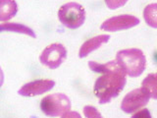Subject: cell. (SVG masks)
Returning a JSON list of instances; mask_svg holds the SVG:
<instances>
[{
    "mask_svg": "<svg viewBox=\"0 0 157 118\" xmlns=\"http://www.w3.org/2000/svg\"><path fill=\"white\" fill-rule=\"evenodd\" d=\"M88 67L90 70L100 73L94 83L93 92L98 98L100 104L110 102L117 97L126 86V73L118 65L116 61H110L105 64L90 61Z\"/></svg>",
    "mask_w": 157,
    "mask_h": 118,
    "instance_id": "cell-1",
    "label": "cell"
},
{
    "mask_svg": "<svg viewBox=\"0 0 157 118\" xmlns=\"http://www.w3.org/2000/svg\"><path fill=\"white\" fill-rule=\"evenodd\" d=\"M116 62L130 77L140 76L146 66L145 55L139 48H128L118 51Z\"/></svg>",
    "mask_w": 157,
    "mask_h": 118,
    "instance_id": "cell-2",
    "label": "cell"
},
{
    "mask_svg": "<svg viewBox=\"0 0 157 118\" xmlns=\"http://www.w3.org/2000/svg\"><path fill=\"white\" fill-rule=\"evenodd\" d=\"M58 18L63 26L71 30H76L85 23L86 10L77 2H69L60 7Z\"/></svg>",
    "mask_w": 157,
    "mask_h": 118,
    "instance_id": "cell-3",
    "label": "cell"
},
{
    "mask_svg": "<svg viewBox=\"0 0 157 118\" xmlns=\"http://www.w3.org/2000/svg\"><path fill=\"white\" fill-rule=\"evenodd\" d=\"M70 108L71 100L64 93H52L43 97L40 101V109L49 117L62 116Z\"/></svg>",
    "mask_w": 157,
    "mask_h": 118,
    "instance_id": "cell-4",
    "label": "cell"
},
{
    "mask_svg": "<svg viewBox=\"0 0 157 118\" xmlns=\"http://www.w3.org/2000/svg\"><path fill=\"white\" fill-rule=\"evenodd\" d=\"M67 58V49L60 43H53L43 49L39 55V61L42 65L50 69H56Z\"/></svg>",
    "mask_w": 157,
    "mask_h": 118,
    "instance_id": "cell-5",
    "label": "cell"
},
{
    "mask_svg": "<svg viewBox=\"0 0 157 118\" xmlns=\"http://www.w3.org/2000/svg\"><path fill=\"white\" fill-rule=\"evenodd\" d=\"M149 95L144 88H136V90L127 93L123 98L121 103V109L126 113H134L140 108L144 107L149 101Z\"/></svg>",
    "mask_w": 157,
    "mask_h": 118,
    "instance_id": "cell-6",
    "label": "cell"
},
{
    "mask_svg": "<svg viewBox=\"0 0 157 118\" xmlns=\"http://www.w3.org/2000/svg\"><path fill=\"white\" fill-rule=\"evenodd\" d=\"M139 24V18L132 15H120L106 20L104 23H102L100 29L106 32H118L134 28Z\"/></svg>",
    "mask_w": 157,
    "mask_h": 118,
    "instance_id": "cell-7",
    "label": "cell"
},
{
    "mask_svg": "<svg viewBox=\"0 0 157 118\" xmlns=\"http://www.w3.org/2000/svg\"><path fill=\"white\" fill-rule=\"evenodd\" d=\"M54 86H55V82L53 80H49V79L36 80L24 85L18 91V93L23 96H36L50 91Z\"/></svg>",
    "mask_w": 157,
    "mask_h": 118,
    "instance_id": "cell-8",
    "label": "cell"
},
{
    "mask_svg": "<svg viewBox=\"0 0 157 118\" xmlns=\"http://www.w3.org/2000/svg\"><path fill=\"white\" fill-rule=\"evenodd\" d=\"M109 39H110V36H108V34H100V36H97L88 39V41H86L81 46L80 51H78V57L80 58L86 57L88 54L98 49L102 44L106 43Z\"/></svg>",
    "mask_w": 157,
    "mask_h": 118,
    "instance_id": "cell-9",
    "label": "cell"
},
{
    "mask_svg": "<svg viewBox=\"0 0 157 118\" xmlns=\"http://www.w3.org/2000/svg\"><path fill=\"white\" fill-rule=\"evenodd\" d=\"M18 4L15 0H0V21H8L16 16Z\"/></svg>",
    "mask_w": 157,
    "mask_h": 118,
    "instance_id": "cell-10",
    "label": "cell"
},
{
    "mask_svg": "<svg viewBox=\"0 0 157 118\" xmlns=\"http://www.w3.org/2000/svg\"><path fill=\"white\" fill-rule=\"evenodd\" d=\"M1 32H14L18 33H24L29 36L33 38H36V33H34L31 28L22 24H17V23H5V24H0V33Z\"/></svg>",
    "mask_w": 157,
    "mask_h": 118,
    "instance_id": "cell-11",
    "label": "cell"
},
{
    "mask_svg": "<svg viewBox=\"0 0 157 118\" xmlns=\"http://www.w3.org/2000/svg\"><path fill=\"white\" fill-rule=\"evenodd\" d=\"M141 88L148 93L149 96L157 100V73L149 74L141 83Z\"/></svg>",
    "mask_w": 157,
    "mask_h": 118,
    "instance_id": "cell-12",
    "label": "cell"
},
{
    "mask_svg": "<svg viewBox=\"0 0 157 118\" xmlns=\"http://www.w3.org/2000/svg\"><path fill=\"white\" fill-rule=\"evenodd\" d=\"M144 18L149 27L157 29V3L147 5L144 10Z\"/></svg>",
    "mask_w": 157,
    "mask_h": 118,
    "instance_id": "cell-13",
    "label": "cell"
},
{
    "mask_svg": "<svg viewBox=\"0 0 157 118\" xmlns=\"http://www.w3.org/2000/svg\"><path fill=\"white\" fill-rule=\"evenodd\" d=\"M83 114L86 118H103L100 112L94 106L86 105L83 107Z\"/></svg>",
    "mask_w": 157,
    "mask_h": 118,
    "instance_id": "cell-14",
    "label": "cell"
},
{
    "mask_svg": "<svg viewBox=\"0 0 157 118\" xmlns=\"http://www.w3.org/2000/svg\"><path fill=\"white\" fill-rule=\"evenodd\" d=\"M106 3V6L111 9L115 10L120 7H123L128 2V0H104Z\"/></svg>",
    "mask_w": 157,
    "mask_h": 118,
    "instance_id": "cell-15",
    "label": "cell"
},
{
    "mask_svg": "<svg viewBox=\"0 0 157 118\" xmlns=\"http://www.w3.org/2000/svg\"><path fill=\"white\" fill-rule=\"evenodd\" d=\"M132 118H152L149 110L147 108H144V109L140 110L139 112L135 113L134 115L132 116Z\"/></svg>",
    "mask_w": 157,
    "mask_h": 118,
    "instance_id": "cell-16",
    "label": "cell"
},
{
    "mask_svg": "<svg viewBox=\"0 0 157 118\" xmlns=\"http://www.w3.org/2000/svg\"><path fill=\"white\" fill-rule=\"evenodd\" d=\"M61 118H82V116L77 111H67L61 116Z\"/></svg>",
    "mask_w": 157,
    "mask_h": 118,
    "instance_id": "cell-17",
    "label": "cell"
},
{
    "mask_svg": "<svg viewBox=\"0 0 157 118\" xmlns=\"http://www.w3.org/2000/svg\"><path fill=\"white\" fill-rule=\"evenodd\" d=\"M3 83H4V73H3V71H2L1 67H0V88L2 87Z\"/></svg>",
    "mask_w": 157,
    "mask_h": 118,
    "instance_id": "cell-18",
    "label": "cell"
}]
</instances>
